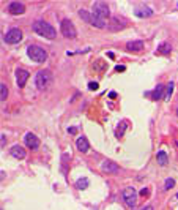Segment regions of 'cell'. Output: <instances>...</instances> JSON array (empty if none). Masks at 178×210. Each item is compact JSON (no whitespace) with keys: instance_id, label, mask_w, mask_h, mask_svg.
<instances>
[{"instance_id":"cell-35","label":"cell","mask_w":178,"mask_h":210,"mask_svg":"<svg viewBox=\"0 0 178 210\" xmlns=\"http://www.w3.org/2000/svg\"><path fill=\"white\" fill-rule=\"evenodd\" d=\"M176 8H178V2H176Z\"/></svg>"},{"instance_id":"cell-4","label":"cell","mask_w":178,"mask_h":210,"mask_svg":"<svg viewBox=\"0 0 178 210\" xmlns=\"http://www.w3.org/2000/svg\"><path fill=\"white\" fill-rule=\"evenodd\" d=\"M60 32L65 38H69V40H74L77 36V30H76L74 24L69 21V19H63L62 24H60Z\"/></svg>"},{"instance_id":"cell-29","label":"cell","mask_w":178,"mask_h":210,"mask_svg":"<svg viewBox=\"0 0 178 210\" xmlns=\"http://www.w3.org/2000/svg\"><path fill=\"white\" fill-rule=\"evenodd\" d=\"M124 69H126V66H123V65H117L115 66V71L117 73H121V71H124Z\"/></svg>"},{"instance_id":"cell-11","label":"cell","mask_w":178,"mask_h":210,"mask_svg":"<svg viewBox=\"0 0 178 210\" xmlns=\"http://www.w3.org/2000/svg\"><path fill=\"white\" fill-rule=\"evenodd\" d=\"M106 19H103V17H99L98 14H95V13H91V19H90V26H93V27H96V29H106Z\"/></svg>"},{"instance_id":"cell-16","label":"cell","mask_w":178,"mask_h":210,"mask_svg":"<svg viewBox=\"0 0 178 210\" xmlns=\"http://www.w3.org/2000/svg\"><path fill=\"white\" fill-rule=\"evenodd\" d=\"M10 153H11L14 158H17V160H24V158H25V150H24V147H21V146H14V147L10 150Z\"/></svg>"},{"instance_id":"cell-28","label":"cell","mask_w":178,"mask_h":210,"mask_svg":"<svg viewBox=\"0 0 178 210\" xmlns=\"http://www.w3.org/2000/svg\"><path fill=\"white\" fill-rule=\"evenodd\" d=\"M98 87H99L98 82H88V88L90 90H98Z\"/></svg>"},{"instance_id":"cell-12","label":"cell","mask_w":178,"mask_h":210,"mask_svg":"<svg viewBox=\"0 0 178 210\" xmlns=\"http://www.w3.org/2000/svg\"><path fill=\"white\" fill-rule=\"evenodd\" d=\"M76 146H77V149L82 152V153H87L90 150V142L87 141V137H77V141H76Z\"/></svg>"},{"instance_id":"cell-15","label":"cell","mask_w":178,"mask_h":210,"mask_svg":"<svg viewBox=\"0 0 178 210\" xmlns=\"http://www.w3.org/2000/svg\"><path fill=\"white\" fill-rule=\"evenodd\" d=\"M103 171H106V172H118V165L117 163H114V161H104L103 163Z\"/></svg>"},{"instance_id":"cell-22","label":"cell","mask_w":178,"mask_h":210,"mask_svg":"<svg viewBox=\"0 0 178 210\" xmlns=\"http://www.w3.org/2000/svg\"><path fill=\"white\" fill-rule=\"evenodd\" d=\"M7 97H8V87H7L5 82H2V84H0V100L5 101Z\"/></svg>"},{"instance_id":"cell-27","label":"cell","mask_w":178,"mask_h":210,"mask_svg":"<svg viewBox=\"0 0 178 210\" xmlns=\"http://www.w3.org/2000/svg\"><path fill=\"white\" fill-rule=\"evenodd\" d=\"M5 144H7V136L2 134V136H0V146H2V149L5 147Z\"/></svg>"},{"instance_id":"cell-14","label":"cell","mask_w":178,"mask_h":210,"mask_svg":"<svg viewBox=\"0 0 178 210\" xmlns=\"http://www.w3.org/2000/svg\"><path fill=\"white\" fill-rule=\"evenodd\" d=\"M164 85H161V84H158V87L151 92V93H148V95H151V100H155V101H158V100H161V97L164 95Z\"/></svg>"},{"instance_id":"cell-8","label":"cell","mask_w":178,"mask_h":210,"mask_svg":"<svg viewBox=\"0 0 178 210\" xmlns=\"http://www.w3.org/2000/svg\"><path fill=\"white\" fill-rule=\"evenodd\" d=\"M7 11L10 14H14V16L16 14H22L25 11V5L22 2H10L8 7H7Z\"/></svg>"},{"instance_id":"cell-3","label":"cell","mask_w":178,"mask_h":210,"mask_svg":"<svg viewBox=\"0 0 178 210\" xmlns=\"http://www.w3.org/2000/svg\"><path fill=\"white\" fill-rule=\"evenodd\" d=\"M50 81H52V74H50L49 69H41V71H38V74L35 76V85H36L40 90L49 87Z\"/></svg>"},{"instance_id":"cell-31","label":"cell","mask_w":178,"mask_h":210,"mask_svg":"<svg viewBox=\"0 0 178 210\" xmlns=\"http://www.w3.org/2000/svg\"><path fill=\"white\" fill-rule=\"evenodd\" d=\"M140 194H142V196H147V194H148V188H143V190L140 191Z\"/></svg>"},{"instance_id":"cell-20","label":"cell","mask_w":178,"mask_h":210,"mask_svg":"<svg viewBox=\"0 0 178 210\" xmlns=\"http://www.w3.org/2000/svg\"><path fill=\"white\" fill-rule=\"evenodd\" d=\"M156 160H158V163H159L161 166H166L167 163H169V156H167V153H166L164 150H159V152H158Z\"/></svg>"},{"instance_id":"cell-24","label":"cell","mask_w":178,"mask_h":210,"mask_svg":"<svg viewBox=\"0 0 178 210\" xmlns=\"http://www.w3.org/2000/svg\"><path fill=\"white\" fill-rule=\"evenodd\" d=\"M79 16H81V19H84L87 24H90V19H91V13H88V11H85V10H79Z\"/></svg>"},{"instance_id":"cell-1","label":"cell","mask_w":178,"mask_h":210,"mask_svg":"<svg viewBox=\"0 0 178 210\" xmlns=\"http://www.w3.org/2000/svg\"><path fill=\"white\" fill-rule=\"evenodd\" d=\"M32 29H33L35 33H38L40 36H44V38H47V40H54V38L57 36L55 29L50 26V24H47V22H44V21H36V22H33Z\"/></svg>"},{"instance_id":"cell-26","label":"cell","mask_w":178,"mask_h":210,"mask_svg":"<svg viewBox=\"0 0 178 210\" xmlns=\"http://www.w3.org/2000/svg\"><path fill=\"white\" fill-rule=\"evenodd\" d=\"M101 62H103V60H96L95 62V68L96 69H104L106 68V63H101Z\"/></svg>"},{"instance_id":"cell-6","label":"cell","mask_w":178,"mask_h":210,"mask_svg":"<svg viewBox=\"0 0 178 210\" xmlns=\"http://www.w3.org/2000/svg\"><path fill=\"white\" fill-rule=\"evenodd\" d=\"M91 13L98 14L99 17H103V19H107V17L110 16V10H109V7H107L106 2H95Z\"/></svg>"},{"instance_id":"cell-37","label":"cell","mask_w":178,"mask_h":210,"mask_svg":"<svg viewBox=\"0 0 178 210\" xmlns=\"http://www.w3.org/2000/svg\"><path fill=\"white\" fill-rule=\"evenodd\" d=\"M176 146H178V141H176Z\"/></svg>"},{"instance_id":"cell-10","label":"cell","mask_w":178,"mask_h":210,"mask_svg":"<svg viewBox=\"0 0 178 210\" xmlns=\"http://www.w3.org/2000/svg\"><path fill=\"white\" fill-rule=\"evenodd\" d=\"M24 141H25V146H27L29 149H32V150H35V149L40 147V139L33 133H27V134H25Z\"/></svg>"},{"instance_id":"cell-32","label":"cell","mask_w":178,"mask_h":210,"mask_svg":"<svg viewBox=\"0 0 178 210\" xmlns=\"http://www.w3.org/2000/svg\"><path fill=\"white\" fill-rule=\"evenodd\" d=\"M115 97H117L115 92H110V93H109V98H115Z\"/></svg>"},{"instance_id":"cell-18","label":"cell","mask_w":178,"mask_h":210,"mask_svg":"<svg viewBox=\"0 0 178 210\" xmlns=\"http://www.w3.org/2000/svg\"><path fill=\"white\" fill-rule=\"evenodd\" d=\"M170 51H172L170 44H169L167 41H164V43H161V44L158 46V51H156V54H162V55H167V54H170Z\"/></svg>"},{"instance_id":"cell-30","label":"cell","mask_w":178,"mask_h":210,"mask_svg":"<svg viewBox=\"0 0 178 210\" xmlns=\"http://www.w3.org/2000/svg\"><path fill=\"white\" fill-rule=\"evenodd\" d=\"M68 133H69V134H76V133H77V128H76V126H71V128H68Z\"/></svg>"},{"instance_id":"cell-5","label":"cell","mask_w":178,"mask_h":210,"mask_svg":"<svg viewBox=\"0 0 178 210\" xmlns=\"http://www.w3.org/2000/svg\"><path fill=\"white\" fill-rule=\"evenodd\" d=\"M121 196H123L124 202L129 207H134L137 204V191H136V188H133V186H126V188L123 190V193H121Z\"/></svg>"},{"instance_id":"cell-33","label":"cell","mask_w":178,"mask_h":210,"mask_svg":"<svg viewBox=\"0 0 178 210\" xmlns=\"http://www.w3.org/2000/svg\"><path fill=\"white\" fill-rule=\"evenodd\" d=\"M142 210H155V208L151 207V205H147V207H145V208H142Z\"/></svg>"},{"instance_id":"cell-2","label":"cell","mask_w":178,"mask_h":210,"mask_svg":"<svg viewBox=\"0 0 178 210\" xmlns=\"http://www.w3.org/2000/svg\"><path fill=\"white\" fill-rule=\"evenodd\" d=\"M27 55L35 62V63H43L46 62L47 59V52L46 49H43L41 46H36V44H30L27 48Z\"/></svg>"},{"instance_id":"cell-21","label":"cell","mask_w":178,"mask_h":210,"mask_svg":"<svg viewBox=\"0 0 178 210\" xmlns=\"http://www.w3.org/2000/svg\"><path fill=\"white\" fill-rule=\"evenodd\" d=\"M88 185H90V180L87 177H82V179H79L77 182H76V188L77 190H87Z\"/></svg>"},{"instance_id":"cell-7","label":"cell","mask_w":178,"mask_h":210,"mask_svg":"<svg viewBox=\"0 0 178 210\" xmlns=\"http://www.w3.org/2000/svg\"><path fill=\"white\" fill-rule=\"evenodd\" d=\"M21 40H22V32H21L19 29H10V30L5 33V36H3V41L8 43V44H16V43H19Z\"/></svg>"},{"instance_id":"cell-34","label":"cell","mask_w":178,"mask_h":210,"mask_svg":"<svg viewBox=\"0 0 178 210\" xmlns=\"http://www.w3.org/2000/svg\"><path fill=\"white\" fill-rule=\"evenodd\" d=\"M176 115H178V107H176Z\"/></svg>"},{"instance_id":"cell-19","label":"cell","mask_w":178,"mask_h":210,"mask_svg":"<svg viewBox=\"0 0 178 210\" xmlns=\"http://www.w3.org/2000/svg\"><path fill=\"white\" fill-rule=\"evenodd\" d=\"M118 22H120L118 17H112V19H110V24H107V29H109L110 32H117V30L123 29V26H120Z\"/></svg>"},{"instance_id":"cell-23","label":"cell","mask_w":178,"mask_h":210,"mask_svg":"<svg viewBox=\"0 0 178 210\" xmlns=\"http://www.w3.org/2000/svg\"><path fill=\"white\" fill-rule=\"evenodd\" d=\"M173 87H175V84H173V82H169V84H167V87H166V95H164L166 101H169V100H170L172 93H173Z\"/></svg>"},{"instance_id":"cell-13","label":"cell","mask_w":178,"mask_h":210,"mask_svg":"<svg viewBox=\"0 0 178 210\" xmlns=\"http://www.w3.org/2000/svg\"><path fill=\"white\" fill-rule=\"evenodd\" d=\"M126 49L128 51H134V52H139L143 49V41H129L128 44H126Z\"/></svg>"},{"instance_id":"cell-25","label":"cell","mask_w":178,"mask_h":210,"mask_svg":"<svg viewBox=\"0 0 178 210\" xmlns=\"http://www.w3.org/2000/svg\"><path fill=\"white\" fill-rule=\"evenodd\" d=\"M173 186H175V180L173 179H167L166 183H164V188L166 190H170V188H173Z\"/></svg>"},{"instance_id":"cell-9","label":"cell","mask_w":178,"mask_h":210,"mask_svg":"<svg viewBox=\"0 0 178 210\" xmlns=\"http://www.w3.org/2000/svg\"><path fill=\"white\" fill-rule=\"evenodd\" d=\"M29 71L27 69H22V68H17L16 69V82H17V87H24L25 82L29 81Z\"/></svg>"},{"instance_id":"cell-17","label":"cell","mask_w":178,"mask_h":210,"mask_svg":"<svg viewBox=\"0 0 178 210\" xmlns=\"http://www.w3.org/2000/svg\"><path fill=\"white\" fill-rule=\"evenodd\" d=\"M134 14H136L137 17H150V16H153V10L148 8V7H145V8H137V10L134 11Z\"/></svg>"},{"instance_id":"cell-36","label":"cell","mask_w":178,"mask_h":210,"mask_svg":"<svg viewBox=\"0 0 178 210\" xmlns=\"http://www.w3.org/2000/svg\"><path fill=\"white\" fill-rule=\"evenodd\" d=\"M176 199H178V193H176Z\"/></svg>"}]
</instances>
